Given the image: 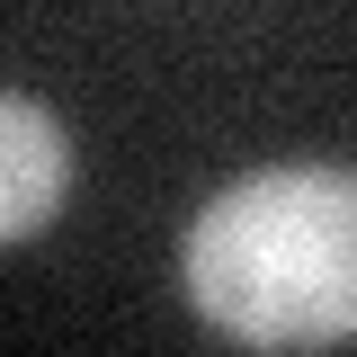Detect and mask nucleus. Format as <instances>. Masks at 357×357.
<instances>
[{
  "label": "nucleus",
  "instance_id": "obj_1",
  "mask_svg": "<svg viewBox=\"0 0 357 357\" xmlns=\"http://www.w3.org/2000/svg\"><path fill=\"white\" fill-rule=\"evenodd\" d=\"M178 286L241 349L357 340V170L277 161L232 178L188 223Z\"/></svg>",
  "mask_w": 357,
  "mask_h": 357
},
{
  "label": "nucleus",
  "instance_id": "obj_2",
  "mask_svg": "<svg viewBox=\"0 0 357 357\" xmlns=\"http://www.w3.org/2000/svg\"><path fill=\"white\" fill-rule=\"evenodd\" d=\"M63 188H72V143L63 116L27 98V89H0V241H27L63 215Z\"/></svg>",
  "mask_w": 357,
  "mask_h": 357
}]
</instances>
